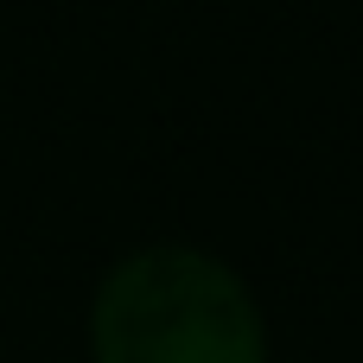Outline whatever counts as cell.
<instances>
[{"mask_svg": "<svg viewBox=\"0 0 363 363\" xmlns=\"http://www.w3.org/2000/svg\"><path fill=\"white\" fill-rule=\"evenodd\" d=\"M96 363H255V319L198 255H140L96 300Z\"/></svg>", "mask_w": 363, "mask_h": 363, "instance_id": "obj_1", "label": "cell"}]
</instances>
